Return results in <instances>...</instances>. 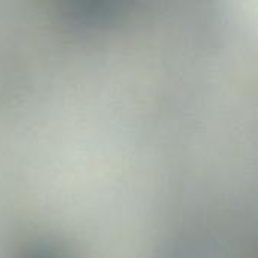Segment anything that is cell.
<instances>
[{"mask_svg":"<svg viewBox=\"0 0 258 258\" xmlns=\"http://www.w3.org/2000/svg\"><path fill=\"white\" fill-rule=\"evenodd\" d=\"M249 204L237 97L190 68L95 50L0 95V258H215Z\"/></svg>","mask_w":258,"mask_h":258,"instance_id":"6da1fadb","label":"cell"}]
</instances>
